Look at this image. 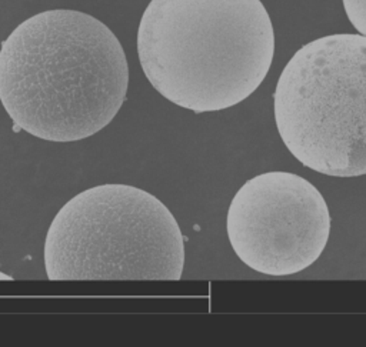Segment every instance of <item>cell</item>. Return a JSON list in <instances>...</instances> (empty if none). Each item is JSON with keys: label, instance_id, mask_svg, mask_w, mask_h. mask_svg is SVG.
I'll list each match as a JSON object with an SVG mask.
<instances>
[{"label": "cell", "instance_id": "cell-1", "mask_svg": "<svg viewBox=\"0 0 366 347\" xmlns=\"http://www.w3.org/2000/svg\"><path fill=\"white\" fill-rule=\"evenodd\" d=\"M127 86L119 39L83 11L37 13L0 47V101L17 130L43 140L96 134L120 110Z\"/></svg>", "mask_w": 366, "mask_h": 347}, {"label": "cell", "instance_id": "cell-2", "mask_svg": "<svg viewBox=\"0 0 366 347\" xmlns=\"http://www.w3.org/2000/svg\"><path fill=\"white\" fill-rule=\"evenodd\" d=\"M274 54L260 0H152L137 29L149 83L194 113L229 109L264 80Z\"/></svg>", "mask_w": 366, "mask_h": 347}, {"label": "cell", "instance_id": "cell-3", "mask_svg": "<svg viewBox=\"0 0 366 347\" xmlns=\"http://www.w3.org/2000/svg\"><path fill=\"white\" fill-rule=\"evenodd\" d=\"M184 241L152 193L109 183L70 198L44 240L47 277L60 280H180Z\"/></svg>", "mask_w": 366, "mask_h": 347}, {"label": "cell", "instance_id": "cell-4", "mask_svg": "<svg viewBox=\"0 0 366 347\" xmlns=\"http://www.w3.org/2000/svg\"><path fill=\"white\" fill-rule=\"evenodd\" d=\"M366 37L329 34L285 66L273 110L287 150L326 176L366 173Z\"/></svg>", "mask_w": 366, "mask_h": 347}, {"label": "cell", "instance_id": "cell-5", "mask_svg": "<svg viewBox=\"0 0 366 347\" xmlns=\"http://www.w3.org/2000/svg\"><path fill=\"white\" fill-rule=\"evenodd\" d=\"M226 230L236 256L252 270L289 276L320 257L330 233V214L322 193L306 178L267 171L237 190Z\"/></svg>", "mask_w": 366, "mask_h": 347}, {"label": "cell", "instance_id": "cell-6", "mask_svg": "<svg viewBox=\"0 0 366 347\" xmlns=\"http://www.w3.org/2000/svg\"><path fill=\"white\" fill-rule=\"evenodd\" d=\"M346 16L350 23L359 31V34H366V0H342Z\"/></svg>", "mask_w": 366, "mask_h": 347}, {"label": "cell", "instance_id": "cell-7", "mask_svg": "<svg viewBox=\"0 0 366 347\" xmlns=\"http://www.w3.org/2000/svg\"><path fill=\"white\" fill-rule=\"evenodd\" d=\"M0 280H13V277L9 276V274H6V273H1V271H0Z\"/></svg>", "mask_w": 366, "mask_h": 347}]
</instances>
